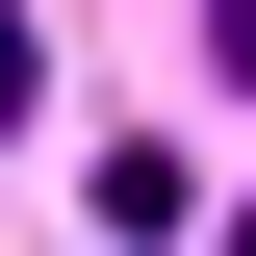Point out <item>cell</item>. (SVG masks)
I'll list each match as a JSON object with an SVG mask.
<instances>
[{"instance_id":"1","label":"cell","mask_w":256,"mask_h":256,"mask_svg":"<svg viewBox=\"0 0 256 256\" xmlns=\"http://www.w3.org/2000/svg\"><path fill=\"white\" fill-rule=\"evenodd\" d=\"M205 52H230V77H256V0H205Z\"/></svg>"},{"instance_id":"2","label":"cell","mask_w":256,"mask_h":256,"mask_svg":"<svg viewBox=\"0 0 256 256\" xmlns=\"http://www.w3.org/2000/svg\"><path fill=\"white\" fill-rule=\"evenodd\" d=\"M230 256H256V205H230Z\"/></svg>"}]
</instances>
